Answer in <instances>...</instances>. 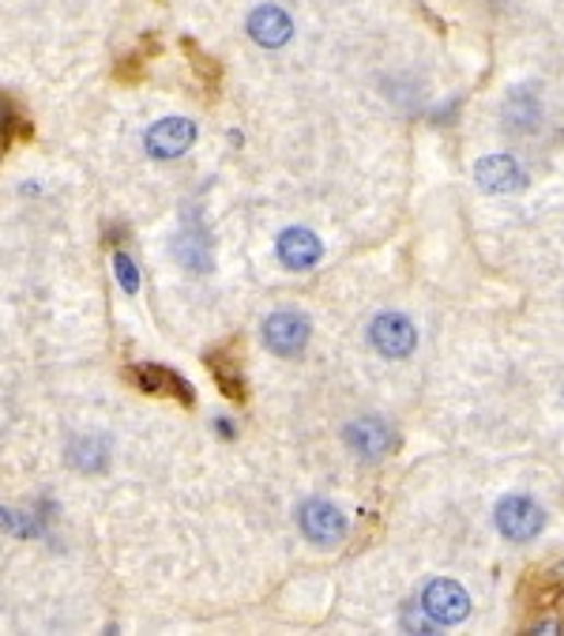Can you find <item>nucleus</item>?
Listing matches in <instances>:
<instances>
[{
  "mask_svg": "<svg viewBox=\"0 0 564 636\" xmlns=\"http://www.w3.org/2000/svg\"><path fill=\"white\" fill-rule=\"evenodd\" d=\"M497 528H501V535L512 542H531L542 535L545 513L531 502V497H504L497 505Z\"/></svg>",
  "mask_w": 564,
  "mask_h": 636,
  "instance_id": "obj_4",
  "label": "nucleus"
},
{
  "mask_svg": "<svg viewBox=\"0 0 564 636\" xmlns=\"http://www.w3.org/2000/svg\"><path fill=\"white\" fill-rule=\"evenodd\" d=\"M263 343L279 358H297L309 346V320L302 313H271L263 320Z\"/></svg>",
  "mask_w": 564,
  "mask_h": 636,
  "instance_id": "obj_3",
  "label": "nucleus"
},
{
  "mask_svg": "<svg viewBox=\"0 0 564 636\" xmlns=\"http://www.w3.org/2000/svg\"><path fill=\"white\" fill-rule=\"evenodd\" d=\"M143 143H148L151 158H181L188 148L196 143V125L188 121V117H162L148 129L143 136Z\"/></svg>",
  "mask_w": 564,
  "mask_h": 636,
  "instance_id": "obj_6",
  "label": "nucleus"
},
{
  "mask_svg": "<svg viewBox=\"0 0 564 636\" xmlns=\"http://www.w3.org/2000/svg\"><path fill=\"white\" fill-rule=\"evenodd\" d=\"M369 339L384 358H407L418 346V328L410 325L403 313H380L369 325Z\"/></svg>",
  "mask_w": 564,
  "mask_h": 636,
  "instance_id": "obj_5",
  "label": "nucleus"
},
{
  "mask_svg": "<svg viewBox=\"0 0 564 636\" xmlns=\"http://www.w3.org/2000/svg\"><path fill=\"white\" fill-rule=\"evenodd\" d=\"M538 606H550L553 599L564 591V565H557V569H550V573H542L538 576Z\"/></svg>",
  "mask_w": 564,
  "mask_h": 636,
  "instance_id": "obj_16",
  "label": "nucleus"
},
{
  "mask_svg": "<svg viewBox=\"0 0 564 636\" xmlns=\"http://www.w3.org/2000/svg\"><path fill=\"white\" fill-rule=\"evenodd\" d=\"M422 610L437 625H459L470 614V596L456 580H433L422 591Z\"/></svg>",
  "mask_w": 564,
  "mask_h": 636,
  "instance_id": "obj_7",
  "label": "nucleus"
},
{
  "mask_svg": "<svg viewBox=\"0 0 564 636\" xmlns=\"http://www.w3.org/2000/svg\"><path fill=\"white\" fill-rule=\"evenodd\" d=\"M174 257L181 260L188 271H196V275H203V271H211V260H215V252H211V242L203 234H181L174 245Z\"/></svg>",
  "mask_w": 564,
  "mask_h": 636,
  "instance_id": "obj_13",
  "label": "nucleus"
},
{
  "mask_svg": "<svg viewBox=\"0 0 564 636\" xmlns=\"http://www.w3.org/2000/svg\"><path fill=\"white\" fill-rule=\"evenodd\" d=\"M125 377L132 380L140 392H148V396H169V400H181L185 407L196 400L192 385H188L185 377H177L174 369L151 366V362H143V366H132V369L125 373Z\"/></svg>",
  "mask_w": 564,
  "mask_h": 636,
  "instance_id": "obj_8",
  "label": "nucleus"
},
{
  "mask_svg": "<svg viewBox=\"0 0 564 636\" xmlns=\"http://www.w3.org/2000/svg\"><path fill=\"white\" fill-rule=\"evenodd\" d=\"M504 117H508V129H531L538 117H542V109H538L531 91H516V95L504 102Z\"/></svg>",
  "mask_w": 564,
  "mask_h": 636,
  "instance_id": "obj_15",
  "label": "nucleus"
},
{
  "mask_svg": "<svg viewBox=\"0 0 564 636\" xmlns=\"http://www.w3.org/2000/svg\"><path fill=\"white\" fill-rule=\"evenodd\" d=\"M297 528H302V535L316 542V546H336V542H343L346 535V516L331 502L313 497V502H305L297 508Z\"/></svg>",
  "mask_w": 564,
  "mask_h": 636,
  "instance_id": "obj_2",
  "label": "nucleus"
},
{
  "mask_svg": "<svg viewBox=\"0 0 564 636\" xmlns=\"http://www.w3.org/2000/svg\"><path fill=\"white\" fill-rule=\"evenodd\" d=\"M474 181L485 192H519L527 185V174L512 155H490L474 166Z\"/></svg>",
  "mask_w": 564,
  "mask_h": 636,
  "instance_id": "obj_10",
  "label": "nucleus"
},
{
  "mask_svg": "<svg viewBox=\"0 0 564 636\" xmlns=\"http://www.w3.org/2000/svg\"><path fill=\"white\" fill-rule=\"evenodd\" d=\"M208 369L215 373V385L222 388V396H226V400H234V403L245 400V373H242V362H234L230 346H222V351L208 354Z\"/></svg>",
  "mask_w": 564,
  "mask_h": 636,
  "instance_id": "obj_12",
  "label": "nucleus"
},
{
  "mask_svg": "<svg viewBox=\"0 0 564 636\" xmlns=\"http://www.w3.org/2000/svg\"><path fill=\"white\" fill-rule=\"evenodd\" d=\"M15 140H31V121L0 95V158H4V151L12 148Z\"/></svg>",
  "mask_w": 564,
  "mask_h": 636,
  "instance_id": "obj_14",
  "label": "nucleus"
},
{
  "mask_svg": "<svg viewBox=\"0 0 564 636\" xmlns=\"http://www.w3.org/2000/svg\"><path fill=\"white\" fill-rule=\"evenodd\" d=\"M114 271H117V283L125 286V294H136L140 291V275H136V264L128 252H117L114 257Z\"/></svg>",
  "mask_w": 564,
  "mask_h": 636,
  "instance_id": "obj_17",
  "label": "nucleus"
},
{
  "mask_svg": "<svg viewBox=\"0 0 564 636\" xmlns=\"http://www.w3.org/2000/svg\"><path fill=\"white\" fill-rule=\"evenodd\" d=\"M249 34H252L256 46L279 49V46H286V42H290V34H294V23H290V15L282 12L279 4H260L249 15Z\"/></svg>",
  "mask_w": 564,
  "mask_h": 636,
  "instance_id": "obj_11",
  "label": "nucleus"
},
{
  "mask_svg": "<svg viewBox=\"0 0 564 636\" xmlns=\"http://www.w3.org/2000/svg\"><path fill=\"white\" fill-rule=\"evenodd\" d=\"M343 440H346L350 452H354L357 460H365V463L384 460V456L396 448V434H391V426L384 419H376V414H365V419L350 422V426L343 429Z\"/></svg>",
  "mask_w": 564,
  "mask_h": 636,
  "instance_id": "obj_1",
  "label": "nucleus"
},
{
  "mask_svg": "<svg viewBox=\"0 0 564 636\" xmlns=\"http://www.w3.org/2000/svg\"><path fill=\"white\" fill-rule=\"evenodd\" d=\"M215 426H219V434H222V437H234V426H230V419H219Z\"/></svg>",
  "mask_w": 564,
  "mask_h": 636,
  "instance_id": "obj_18",
  "label": "nucleus"
},
{
  "mask_svg": "<svg viewBox=\"0 0 564 636\" xmlns=\"http://www.w3.org/2000/svg\"><path fill=\"white\" fill-rule=\"evenodd\" d=\"M275 249H279V260L290 271H309L313 264H320V257H324L320 237H316L313 231H305V226H290V231H282Z\"/></svg>",
  "mask_w": 564,
  "mask_h": 636,
  "instance_id": "obj_9",
  "label": "nucleus"
}]
</instances>
